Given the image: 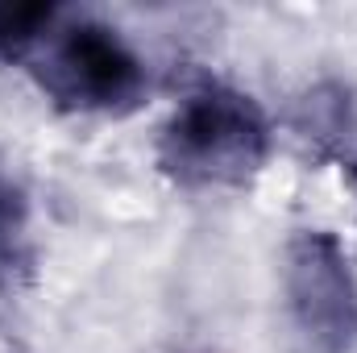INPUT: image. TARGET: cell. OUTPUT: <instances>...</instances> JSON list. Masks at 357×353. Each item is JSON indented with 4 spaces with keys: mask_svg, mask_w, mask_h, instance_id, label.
Here are the masks:
<instances>
[{
    "mask_svg": "<svg viewBox=\"0 0 357 353\" xmlns=\"http://www.w3.org/2000/svg\"><path fill=\"white\" fill-rule=\"evenodd\" d=\"M274 146L262 104L229 84L187 91L154 142L158 171L183 191H237L262 175Z\"/></svg>",
    "mask_w": 357,
    "mask_h": 353,
    "instance_id": "cell-1",
    "label": "cell"
},
{
    "mask_svg": "<svg viewBox=\"0 0 357 353\" xmlns=\"http://www.w3.org/2000/svg\"><path fill=\"white\" fill-rule=\"evenodd\" d=\"M25 63L33 84L59 108L84 117H125L150 88L142 54L112 25L96 17H67L63 8Z\"/></svg>",
    "mask_w": 357,
    "mask_h": 353,
    "instance_id": "cell-2",
    "label": "cell"
},
{
    "mask_svg": "<svg viewBox=\"0 0 357 353\" xmlns=\"http://www.w3.org/2000/svg\"><path fill=\"white\" fill-rule=\"evenodd\" d=\"M282 303L303 353L357 350V274L333 229H295L282 250Z\"/></svg>",
    "mask_w": 357,
    "mask_h": 353,
    "instance_id": "cell-3",
    "label": "cell"
},
{
    "mask_svg": "<svg viewBox=\"0 0 357 353\" xmlns=\"http://www.w3.org/2000/svg\"><path fill=\"white\" fill-rule=\"evenodd\" d=\"M33 200L25 179L0 158V287H17L33 270Z\"/></svg>",
    "mask_w": 357,
    "mask_h": 353,
    "instance_id": "cell-4",
    "label": "cell"
},
{
    "mask_svg": "<svg viewBox=\"0 0 357 353\" xmlns=\"http://www.w3.org/2000/svg\"><path fill=\"white\" fill-rule=\"evenodd\" d=\"M54 17L59 4H0V63H25Z\"/></svg>",
    "mask_w": 357,
    "mask_h": 353,
    "instance_id": "cell-5",
    "label": "cell"
}]
</instances>
